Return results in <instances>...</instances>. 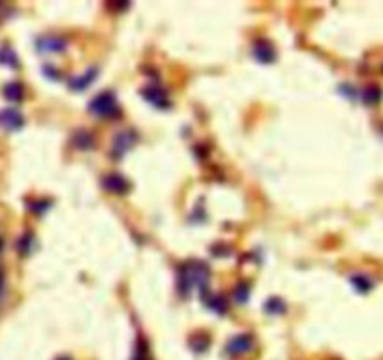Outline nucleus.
Here are the masks:
<instances>
[{"label":"nucleus","instance_id":"f257e3e1","mask_svg":"<svg viewBox=\"0 0 383 360\" xmlns=\"http://www.w3.org/2000/svg\"><path fill=\"white\" fill-rule=\"evenodd\" d=\"M209 279V270L201 263H190L180 270V289L182 293L191 291L196 287H205Z\"/></svg>","mask_w":383,"mask_h":360},{"label":"nucleus","instance_id":"f03ea898","mask_svg":"<svg viewBox=\"0 0 383 360\" xmlns=\"http://www.w3.org/2000/svg\"><path fill=\"white\" fill-rule=\"evenodd\" d=\"M89 111L90 113H94L96 116H102V118H109V116H115L118 115V102H116V98L113 92H102V94H98L89 103Z\"/></svg>","mask_w":383,"mask_h":360},{"label":"nucleus","instance_id":"7ed1b4c3","mask_svg":"<svg viewBox=\"0 0 383 360\" xmlns=\"http://www.w3.org/2000/svg\"><path fill=\"white\" fill-rule=\"evenodd\" d=\"M68 47L66 40H62L60 36H43L38 40V49L43 53H60Z\"/></svg>","mask_w":383,"mask_h":360},{"label":"nucleus","instance_id":"20e7f679","mask_svg":"<svg viewBox=\"0 0 383 360\" xmlns=\"http://www.w3.org/2000/svg\"><path fill=\"white\" fill-rule=\"evenodd\" d=\"M0 126H4L6 129H17L23 126V116L17 109H4L0 111Z\"/></svg>","mask_w":383,"mask_h":360},{"label":"nucleus","instance_id":"39448f33","mask_svg":"<svg viewBox=\"0 0 383 360\" xmlns=\"http://www.w3.org/2000/svg\"><path fill=\"white\" fill-rule=\"evenodd\" d=\"M252 349V338L248 334H239L227 343V353L229 354H242Z\"/></svg>","mask_w":383,"mask_h":360},{"label":"nucleus","instance_id":"423d86ee","mask_svg":"<svg viewBox=\"0 0 383 360\" xmlns=\"http://www.w3.org/2000/svg\"><path fill=\"white\" fill-rule=\"evenodd\" d=\"M253 56L263 64H269V62H273L276 58V53H274L273 45L269 41L260 40L256 41V45H253Z\"/></svg>","mask_w":383,"mask_h":360},{"label":"nucleus","instance_id":"0eeeda50","mask_svg":"<svg viewBox=\"0 0 383 360\" xmlns=\"http://www.w3.org/2000/svg\"><path fill=\"white\" fill-rule=\"evenodd\" d=\"M143 98L147 102H151L152 105H156L158 109L167 107L169 105V98L162 89H145L143 90Z\"/></svg>","mask_w":383,"mask_h":360},{"label":"nucleus","instance_id":"6e6552de","mask_svg":"<svg viewBox=\"0 0 383 360\" xmlns=\"http://www.w3.org/2000/svg\"><path fill=\"white\" fill-rule=\"evenodd\" d=\"M134 141H136V139H134V133H132V131H122V133H118L115 139V147H113L115 156H122L124 152L134 145Z\"/></svg>","mask_w":383,"mask_h":360},{"label":"nucleus","instance_id":"1a4fd4ad","mask_svg":"<svg viewBox=\"0 0 383 360\" xmlns=\"http://www.w3.org/2000/svg\"><path fill=\"white\" fill-rule=\"evenodd\" d=\"M103 186L111 191H116V193H124V191L130 188V184L126 182L122 177H118V175H109V177H105Z\"/></svg>","mask_w":383,"mask_h":360},{"label":"nucleus","instance_id":"9d476101","mask_svg":"<svg viewBox=\"0 0 383 360\" xmlns=\"http://www.w3.org/2000/svg\"><path fill=\"white\" fill-rule=\"evenodd\" d=\"M96 75H98V69H89L87 74H83V75H79V77H76V79H72L70 81V87L74 90H83V89H87L89 87L90 83L94 81L96 79Z\"/></svg>","mask_w":383,"mask_h":360},{"label":"nucleus","instance_id":"9b49d317","mask_svg":"<svg viewBox=\"0 0 383 360\" xmlns=\"http://www.w3.org/2000/svg\"><path fill=\"white\" fill-rule=\"evenodd\" d=\"M4 96H6L8 100H12V102H19L21 98H23V87H21L19 83H12V85H8L6 89H4Z\"/></svg>","mask_w":383,"mask_h":360},{"label":"nucleus","instance_id":"f8f14e48","mask_svg":"<svg viewBox=\"0 0 383 360\" xmlns=\"http://www.w3.org/2000/svg\"><path fill=\"white\" fill-rule=\"evenodd\" d=\"M265 312L273 313V315H278V313H284L286 312V306H284V302L278 299H271L265 304Z\"/></svg>","mask_w":383,"mask_h":360},{"label":"nucleus","instance_id":"ddd939ff","mask_svg":"<svg viewBox=\"0 0 383 360\" xmlns=\"http://www.w3.org/2000/svg\"><path fill=\"white\" fill-rule=\"evenodd\" d=\"M351 281L355 283V289H359V291H368L370 289V281L366 278H363V276H353L351 278Z\"/></svg>","mask_w":383,"mask_h":360},{"label":"nucleus","instance_id":"4468645a","mask_svg":"<svg viewBox=\"0 0 383 360\" xmlns=\"http://www.w3.org/2000/svg\"><path fill=\"white\" fill-rule=\"evenodd\" d=\"M246 295H248V287L240 285V287H237V291H235V299L240 300V302H244V300H246Z\"/></svg>","mask_w":383,"mask_h":360},{"label":"nucleus","instance_id":"2eb2a0df","mask_svg":"<svg viewBox=\"0 0 383 360\" xmlns=\"http://www.w3.org/2000/svg\"><path fill=\"white\" fill-rule=\"evenodd\" d=\"M0 293H2V276H0Z\"/></svg>","mask_w":383,"mask_h":360},{"label":"nucleus","instance_id":"dca6fc26","mask_svg":"<svg viewBox=\"0 0 383 360\" xmlns=\"http://www.w3.org/2000/svg\"><path fill=\"white\" fill-rule=\"evenodd\" d=\"M60 360H70V358H60Z\"/></svg>","mask_w":383,"mask_h":360}]
</instances>
